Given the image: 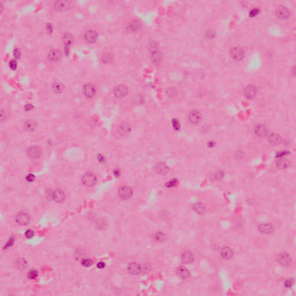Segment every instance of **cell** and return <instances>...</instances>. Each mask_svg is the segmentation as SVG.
Wrapping results in <instances>:
<instances>
[{"instance_id": "1", "label": "cell", "mask_w": 296, "mask_h": 296, "mask_svg": "<svg viewBox=\"0 0 296 296\" xmlns=\"http://www.w3.org/2000/svg\"><path fill=\"white\" fill-rule=\"evenodd\" d=\"M150 53L152 60L158 64L161 60V54L159 46L155 42H153L150 46Z\"/></svg>"}, {"instance_id": "2", "label": "cell", "mask_w": 296, "mask_h": 296, "mask_svg": "<svg viewBox=\"0 0 296 296\" xmlns=\"http://www.w3.org/2000/svg\"><path fill=\"white\" fill-rule=\"evenodd\" d=\"M97 177L93 173L88 172L84 175L82 177V182L85 186L91 187L95 185L97 183Z\"/></svg>"}, {"instance_id": "3", "label": "cell", "mask_w": 296, "mask_h": 296, "mask_svg": "<svg viewBox=\"0 0 296 296\" xmlns=\"http://www.w3.org/2000/svg\"><path fill=\"white\" fill-rule=\"evenodd\" d=\"M129 89L125 84H119L114 88V94L117 98H123L128 94Z\"/></svg>"}, {"instance_id": "4", "label": "cell", "mask_w": 296, "mask_h": 296, "mask_svg": "<svg viewBox=\"0 0 296 296\" xmlns=\"http://www.w3.org/2000/svg\"><path fill=\"white\" fill-rule=\"evenodd\" d=\"M275 15L280 19H288L290 16V12L288 8L281 5L278 7L275 10Z\"/></svg>"}, {"instance_id": "5", "label": "cell", "mask_w": 296, "mask_h": 296, "mask_svg": "<svg viewBox=\"0 0 296 296\" xmlns=\"http://www.w3.org/2000/svg\"><path fill=\"white\" fill-rule=\"evenodd\" d=\"M230 55L234 60L240 61L245 57V52L243 49L240 47H234L231 50Z\"/></svg>"}, {"instance_id": "6", "label": "cell", "mask_w": 296, "mask_h": 296, "mask_svg": "<svg viewBox=\"0 0 296 296\" xmlns=\"http://www.w3.org/2000/svg\"><path fill=\"white\" fill-rule=\"evenodd\" d=\"M118 194L122 200H128L133 195V190L129 186H122L118 190Z\"/></svg>"}, {"instance_id": "7", "label": "cell", "mask_w": 296, "mask_h": 296, "mask_svg": "<svg viewBox=\"0 0 296 296\" xmlns=\"http://www.w3.org/2000/svg\"><path fill=\"white\" fill-rule=\"evenodd\" d=\"M188 119L189 122L193 125H197L201 122L202 120V115L197 110L191 111L188 116Z\"/></svg>"}, {"instance_id": "8", "label": "cell", "mask_w": 296, "mask_h": 296, "mask_svg": "<svg viewBox=\"0 0 296 296\" xmlns=\"http://www.w3.org/2000/svg\"><path fill=\"white\" fill-rule=\"evenodd\" d=\"M30 220V217L27 212H22L18 214L16 217V222L22 226H25L29 223Z\"/></svg>"}, {"instance_id": "9", "label": "cell", "mask_w": 296, "mask_h": 296, "mask_svg": "<svg viewBox=\"0 0 296 296\" xmlns=\"http://www.w3.org/2000/svg\"><path fill=\"white\" fill-rule=\"evenodd\" d=\"M48 195L52 200L57 202H61L64 201L65 198L64 192L61 190H56L54 191H51Z\"/></svg>"}, {"instance_id": "10", "label": "cell", "mask_w": 296, "mask_h": 296, "mask_svg": "<svg viewBox=\"0 0 296 296\" xmlns=\"http://www.w3.org/2000/svg\"><path fill=\"white\" fill-rule=\"evenodd\" d=\"M257 94V88L253 84L247 86L244 90V95L248 100L254 99Z\"/></svg>"}, {"instance_id": "11", "label": "cell", "mask_w": 296, "mask_h": 296, "mask_svg": "<svg viewBox=\"0 0 296 296\" xmlns=\"http://www.w3.org/2000/svg\"><path fill=\"white\" fill-rule=\"evenodd\" d=\"M131 130V127L128 122H122L118 125L117 130L119 134L122 135H125L128 134Z\"/></svg>"}, {"instance_id": "12", "label": "cell", "mask_w": 296, "mask_h": 296, "mask_svg": "<svg viewBox=\"0 0 296 296\" xmlns=\"http://www.w3.org/2000/svg\"><path fill=\"white\" fill-rule=\"evenodd\" d=\"M83 91L84 95L89 99L93 97L96 93L95 87L91 84H85L84 85Z\"/></svg>"}, {"instance_id": "13", "label": "cell", "mask_w": 296, "mask_h": 296, "mask_svg": "<svg viewBox=\"0 0 296 296\" xmlns=\"http://www.w3.org/2000/svg\"><path fill=\"white\" fill-rule=\"evenodd\" d=\"M98 34L94 30H89L84 34V39L89 43H93L97 41Z\"/></svg>"}, {"instance_id": "14", "label": "cell", "mask_w": 296, "mask_h": 296, "mask_svg": "<svg viewBox=\"0 0 296 296\" xmlns=\"http://www.w3.org/2000/svg\"><path fill=\"white\" fill-rule=\"evenodd\" d=\"M268 136V141L270 144L273 145H278L281 144L282 139L281 136L277 133H268L267 135Z\"/></svg>"}, {"instance_id": "15", "label": "cell", "mask_w": 296, "mask_h": 296, "mask_svg": "<svg viewBox=\"0 0 296 296\" xmlns=\"http://www.w3.org/2000/svg\"><path fill=\"white\" fill-rule=\"evenodd\" d=\"M41 153V149L37 146H32L29 148L27 151L28 156L31 159H37L39 157Z\"/></svg>"}, {"instance_id": "16", "label": "cell", "mask_w": 296, "mask_h": 296, "mask_svg": "<svg viewBox=\"0 0 296 296\" xmlns=\"http://www.w3.org/2000/svg\"><path fill=\"white\" fill-rule=\"evenodd\" d=\"M279 264L283 266H288L292 262V258L290 255L287 253H282L279 254L278 258Z\"/></svg>"}, {"instance_id": "17", "label": "cell", "mask_w": 296, "mask_h": 296, "mask_svg": "<svg viewBox=\"0 0 296 296\" xmlns=\"http://www.w3.org/2000/svg\"><path fill=\"white\" fill-rule=\"evenodd\" d=\"M255 134L258 137H264L268 134V130L265 125H257L254 129Z\"/></svg>"}, {"instance_id": "18", "label": "cell", "mask_w": 296, "mask_h": 296, "mask_svg": "<svg viewBox=\"0 0 296 296\" xmlns=\"http://www.w3.org/2000/svg\"><path fill=\"white\" fill-rule=\"evenodd\" d=\"M69 3L67 1H57L54 3V7L60 11L67 10L69 7Z\"/></svg>"}, {"instance_id": "19", "label": "cell", "mask_w": 296, "mask_h": 296, "mask_svg": "<svg viewBox=\"0 0 296 296\" xmlns=\"http://www.w3.org/2000/svg\"><path fill=\"white\" fill-rule=\"evenodd\" d=\"M61 54L60 51L57 49L50 50L49 53L48 54V58L50 61L55 62L59 60L61 58Z\"/></svg>"}, {"instance_id": "20", "label": "cell", "mask_w": 296, "mask_h": 296, "mask_svg": "<svg viewBox=\"0 0 296 296\" xmlns=\"http://www.w3.org/2000/svg\"><path fill=\"white\" fill-rule=\"evenodd\" d=\"M128 270L131 274L134 275H137L140 273L141 268L138 264H137L136 263H132L130 264L128 267Z\"/></svg>"}, {"instance_id": "21", "label": "cell", "mask_w": 296, "mask_h": 296, "mask_svg": "<svg viewBox=\"0 0 296 296\" xmlns=\"http://www.w3.org/2000/svg\"><path fill=\"white\" fill-rule=\"evenodd\" d=\"M220 254L223 258L229 259L232 258L233 256V251L230 248L225 247L222 249L220 251Z\"/></svg>"}, {"instance_id": "22", "label": "cell", "mask_w": 296, "mask_h": 296, "mask_svg": "<svg viewBox=\"0 0 296 296\" xmlns=\"http://www.w3.org/2000/svg\"><path fill=\"white\" fill-rule=\"evenodd\" d=\"M177 274L179 277L182 279H187L190 276L189 271L186 268V267L181 266L177 269Z\"/></svg>"}, {"instance_id": "23", "label": "cell", "mask_w": 296, "mask_h": 296, "mask_svg": "<svg viewBox=\"0 0 296 296\" xmlns=\"http://www.w3.org/2000/svg\"><path fill=\"white\" fill-rule=\"evenodd\" d=\"M140 27H141V24L140 22L138 20H135L131 22L129 24V26L127 27V30L130 33H133V32L138 30L140 28Z\"/></svg>"}, {"instance_id": "24", "label": "cell", "mask_w": 296, "mask_h": 296, "mask_svg": "<svg viewBox=\"0 0 296 296\" xmlns=\"http://www.w3.org/2000/svg\"><path fill=\"white\" fill-rule=\"evenodd\" d=\"M193 254L189 251L185 252L182 255V260L184 263L189 264L193 261Z\"/></svg>"}, {"instance_id": "25", "label": "cell", "mask_w": 296, "mask_h": 296, "mask_svg": "<svg viewBox=\"0 0 296 296\" xmlns=\"http://www.w3.org/2000/svg\"><path fill=\"white\" fill-rule=\"evenodd\" d=\"M156 171L161 175H165L167 174L169 171V168L167 164L163 163H159L156 167Z\"/></svg>"}, {"instance_id": "26", "label": "cell", "mask_w": 296, "mask_h": 296, "mask_svg": "<svg viewBox=\"0 0 296 296\" xmlns=\"http://www.w3.org/2000/svg\"><path fill=\"white\" fill-rule=\"evenodd\" d=\"M37 123L33 120H28L24 123L25 129L29 131H32L35 130L37 128Z\"/></svg>"}, {"instance_id": "27", "label": "cell", "mask_w": 296, "mask_h": 296, "mask_svg": "<svg viewBox=\"0 0 296 296\" xmlns=\"http://www.w3.org/2000/svg\"><path fill=\"white\" fill-rule=\"evenodd\" d=\"M258 229L263 233L269 234L273 231V226L270 224L263 223L258 226Z\"/></svg>"}, {"instance_id": "28", "label": "cell", "mask_w": 296, "mask_h": 296, "mask_svg": "<svg viewBox=\"0 0 296 296\" xmlns=\"http://www.w3.org/2000/svg\"><path fill=\"white\" fill-rule=\"evenodd\" d=\"M277 166L281 170H285L290 166V162L288 160L280 159L277 162Z\"/></svg>"}, {"instance_id": "29", "label": "cell", "mask_w": 296, "mask_h": 296, "mask_svg": "<svg viewBox=\"0 0 296 296\" xmlns=\"http://www.w3.org/2000/svg\"><path fill=\"white\" fill-rule=\"evenodd\" d=\"M64 85L60 82L54 83L52 86L53 91L55 93H57V94L61 93V92L64 90Z\"/></svg>"}, {"instance_id": "30", "label": "cell", "mask_w": 296, "mask_h": 296, "mask_svg": "<svg viewBox=\"0 0 296 296\" xmlns=\"http://www.w3.org/2000/svg\"><path fill=\"white\" fill-rule=\"evenodd\" d=\"M63 42L66 47L70 45L74 41L73 36L71 34H69V33L64 34V35L63 36Z\"/></svg>"}, {"instance_id": "31", "label": "cell", "mask_w": 296, "mask_h": 296, "mask_svg": "<svg viewBox=\"0 0 296 296\" xmlns=\"http://www.w3.org/2000/svg\"><path fill=\"white\" fill-rule=\"evenodd\" d=\"M193 209L198 213H202L205 211V207L201 203H196L194 204Z\"/></svg>"}, {"instance_id": "32", "label": "cell", "mask_w": 296, "mask_h": 296, "mask_svg": "<svg viewBox=\"0 0 296 296\" xmlns=\"http://www.w3.org/2000/svg\"><path fill=\"white\" fill-rule=\"evenodd\" d=\"M172 125L175 130H179L181 128V124L178 119H174L172 121Z\"/></svg>"}, {"instance_id": "33", "label": "cell", "mask_w": 296, "mask_h": 296, "mask_svg": "<svg viewBox=\"0 0 296 296\" xmlns=\"http://www.w3.org/2000/svg\"><path fill=\"white\" fill-rule=\"evenodd\" d=\"M102 60L103 61H105V63L110 62L112 60V56L110 54V53H105L102 57Z\"/></svg>"}, {"instance_id": "34", "label": "cell", "mask_w": 296, "mask_h": 296, "mask_svg": "<svg viewBox=\"0 0 296 296\" xmlns=\"http://www.w3.org/2000/svg\"><path fill=\"white\" fill-rule=\"evenodd\" d=\"M93 262L90 258H84L81 262V264L85 267H90L93 264Z\"/></svg>"}, {"instance_id": "35", "label": "cell", "mask_w": 296, "mask_h": 296, "mask_svg": "<svg viewBox=\"0 0 296 296\" xmlns=\"http://www.w3.org/2000/svg\"><path fill=\"white\" fill-rule=\"evenodd\" d=\"M28 277L30 279H34L38 277V272L35 270H31L28 274Z\"/></svg>"}, {"instance_id": "36", "label": "cell", "mask_w": 296, "mask_h": 296, "mask_svg": "<svg viewBox=\"0 0 296 296\" xmlns=\"http://www.w3.org/2000/svg\"><path fill=\"white\" fill-rule=\"evenodd\" d=\"M176 185H177V180L175 179H173L170 180L166 183V186L168 187H174Z\"/></svg>"}, {"instance_id": "37", "label": "cell", "mask_w": 296, "mask_h": 296, "mask_svg": "<svg viewBox=\"0 0 296 296\" xmlns=\"http://www.w3.org/2000/svg\"><path fill=\"white\" fill-rule=\"evenodd\" d=\"M259 12H260L259 9H258V8H253L249 12V16H251V18H254V17L258 15Z\"/></svg>"}, {"instance_id": "38", "label": "cell", "mask_w": 296, "mask_h": 296, "mask_svg": "<svg viewBox=\"0 0 296 296\" xmlns=\"http://www.w3.org/2000/svg\"><path fill=\"white\" fill-rule=\"evenodd\" d=\"M9 65L10 67V68L13 69V70H15L17 68V63L15 60H11V61H9Z\"/></svg>"}, {"instance_id": "39", "label": "cell", "mask_w": 296, "mask_h": 296, "mask_svg": "<svg viewBox=\"0 0 296 296\" xmlns=\"http://www.w3.org/2000/svg\"><path fill=\"white\" fill-rule=\"evenodd\" d=\"M294 283V281L293 279H288V280L285 281V286L286 288H291L292 286L293 285Z\"/></svg>"}, {"instance_id": "40", "label": "cell", "mask_w": 296, "mask_h": 296, "mask_svg": "<svg viewBox=\"0 0 296 296\" xmlns=\"http://www.w3.org/2000/svg\"><path fill=\"white\" fill-rule=\"evenodd\" d=\"M18 267H20V268H25V267H26V262H25L24 260H23V259H20V260H18Z\"/></svg>"}, {"instance_id": "41", "label": "cell", "mask_w": 296, "mask_h": 296, "mask_svg": "<svg viewBox=\"0 0 296 296\" xmlns=\"http://www.w3.org/2000/svg\"><path fill=\"white\" fill-rule=\"evenodd\" d=\"M34 235V232H33V230H27L25 233V236L28 238H32Z\"/></svg>"}, {"instance_id": "42", "label": "cell", "mask_w": 296, "mask_h": 296, "mask_svg": "<svg viewBox=\"0 0 296 296\" xmlns=\"http://www.w3.org/2000/svg\"><path fill=\"white\" fill-rule=\"evenodd\" d=\"M288 154V152L286 151H281V152H278L277 153V157L279 159H282L283 157H285L286 155Z\"/></svg>"}, {"instance_id": "43", "label": "cell", "mask_w": 296, "mask_h": 296, "mask_svg": "<svg viewBox=\"0 0 296 296\" xmlns=\"http://www.w3.org/2000/svg\"><path fill=\"white\" fill-rule=\"evenodd\" d=\"M26 179L27 181L28 182H33V181H34V175L33 174L28 175L27 176Z\"/></svg>"}, {"instance_id": "44", "label": "cell", "mask_w": 296, "mask_h": 296, "mask_svg": "<svg viewBox=\"0 0 296 296\" xmlns=\"http://www.w3.org/2000/svg\"><path fill=\"white\" fill-rule=\"evenodd\" d=\"M24 110L26 111H30V110H33V105H32L30 104H26L24 106Z\"/></svg>"}, {"instance_id": "45", "label": "cell", "mask_w": 296, "mask_h": 296, "mask_svg": "<svg viewBox=\"0 0 296 296\" xmlns=\"http://www.w3.org/2000/svg\"><path fill=\"white\" fill-rule=\"evenodd\" d=\"M13 54L15 56V57L17 59H19L20 56V52L18 49H15L14 50V52H13Z\"/></svg>"}, {"instance_id": "46", "label": "cell", "mask_w": 296, "mask_h": 296, "mask_svg": "<svg viewBox=\"0 0 296 296\" xmlns=\"http://www.w3.org/2000/svg\"><path fill=\"white\" fill-rule=\"evenodd\" d=\"M97 267L101 269V268H103L105 267V264L103 262H100L97 264Z\"/></svg>"}, {"instance_id": "47", "label": "cell", "mask_w": 296, "mask_h": 296, "mask_svg": "<svg viewBox=\"0 0 296 296\" xmlns=\"http://www.w3.org/2000/svg\"><path fill=\"white\" fill-rule=\"evenodd\" d=\"M114 172H115V175H116V176H119V175H120V172H119V171H118V170H115Z\"/></svg>"}]
</instances>
